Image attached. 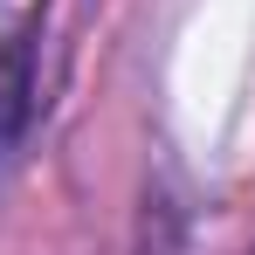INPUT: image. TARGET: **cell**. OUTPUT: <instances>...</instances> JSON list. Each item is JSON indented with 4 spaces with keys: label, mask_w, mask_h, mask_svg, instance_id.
<instances>
[{
    "label": "cell",
    "mask_w": 255,
    "mask_h": 255,
    "mask_svg": "<svg viewBox=\"0 0 255 255\" xmlns=\"http://www.w3.org/2000/svg\"><path fill=\"white\" fill-rule=\"evenodd\" d=\"M28 104H35V48L21 35H7L0 42V159L28 131Z\"/></svg>",
    "instance_id": "obj_1"
}]
</instances>
